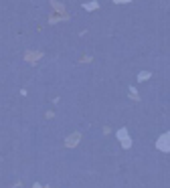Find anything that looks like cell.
<instances>
[{"label": "cell", "instance_id": "obj_3", "mask_svg": "<svg viewBox=\"0 0 170 188\" xmlns=\"http://www.w3.org/2000/svg\"><path fill=\"white\" fill-rule=\"evenodd\" d=\"M114 2H126V0H114Z\"/></svg>", "mask_w": 170, "mask_h": 188}, {"label": "cell", "instance_id": "obj_1", "mask_svg": "<svg viewBox=\"0 0 170 188\" xmlns=\"http://www.w3.org/2000/svg\"><path fill=\"white\" fill-rule=\"evenodd\" d=\"M97 6H99L97 2H85V4H83L85 10H93V8H97Z\"/></svg>", "mask_w": 170, "mask_h": 188}, {"label": "cell", "instance_id": "obj_2", "mask_svg": "<svg viewBox=\"0 0 170 188\" xmlns=\"http://www.w3.org/2000/svg\"><path fill=\"white\" fill-rule=\"evenodd\" d=\"M148 77H150V73H140V77H138V79H140V81H144V79H148Z\"/></svg>", "mask_w": 170, "mask_h": 188}]
</instances>
